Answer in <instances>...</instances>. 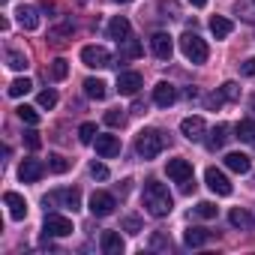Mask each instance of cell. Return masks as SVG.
I'll list each match as a JSON object with an SVG mask.
<instances>
[{
  "label": "cell",
  "instance_id": "43",
  "mask_svg": "<svg viewBox=\"0 0 255 255\" xmlns=\"http://www.w3.org/2000/svg\"><path fill=\"white\" fill-rule=\"evenodd\" d=\"M150 246H153V249H171V240H168L165 234H153V240H150Z\"/></svg>",
  "mask_w": 255,
  "mask_h": 255
},
{
  "label": "cell",
  "instance_id": "46",
  "mask_svg": "<svg viewBox=\"0 0 255 255\" xmlns=\"http://www.w3.org/2000/svg\"><path fill=\"white\" fill-rule=\"evenodd\" d=\"M144 111H147V105H144L141 99H135V102H132V114H144Z\"/></svg>",
  "mask_w": 255,
  "mask_h": 255
},
{
  "label": "cell",
  "instance_id": "25",
  "mask_svg": "<svg viewBox=\"0 0 255 255\" xmlns=\"http://www.w3.org/2000/svg\"><path fill=\"white\" fill-rule=\"evenodd\" d=\"M234 132H237V138H240V141H246V144H255V120H252V117L240 120V123L234 126Z\"/></svg>",
  "mask_w": 255,
  "mask_h": 255
},
{
  "label": "cell",
  "instance_id": "13",
  "mask_svg": "<svg viewBox=\"0 0 255 255\" xmlns=\"http://www.w3.org/2000/svg\"><path fill=\"white\" fill-rule=\"evenodd\" d=\"M42 174H45V165L39 159H24L21 168H18L21 183H36V180H42Z\"/></svg>",
  "mask_w": 255,
  "mask_h": 255
},
{
  "label": "cell",
  "instance_id": "2",
  "mask_svg": "<svg viewBox=\"0 0 255 255\" xmlns=\"http://www.w3.org/2000/svg\"><path fill=\"white\" fill-rule=\"evenodd\" d=\"M165 144H168V138H165L159 129H141V132L135 135V153H138L141 159H156V156L165 150Z\"/></svg>",
  "mask_w": 255,
  "mask_h": 255
},
{
  "label": "cell",
  "instance_id": "38",
  "mask_svg": "<svg viewBox=\"0 0 255 255\" xmlns=\"http://www.w3.org/2000/svg\"><path fill=\"white\" fill-rule=\"evenodd\" d=\"M57 105V93L54 90H42L39 93V108H54Z\"/></svg>",
  "mask_w": 255,
  "mask_h": 255
},
{
  "label": "cell",
  "instance_id": "1",
  "mask_svg": "<svg viewBox=\"0 0 255 255\" xmlns=\"http://www.w3.org/2000/svg\"><path fill=\"white\" fill-rule=\"evenodd\" d=\"M141 201H144V210H147L150 216H156V219L168 216V213H171V207H174V198H171L168 186H165V183H159V180H147V183H144Z\"/></svg>",
  "mask_w": 255,
  "mask_h": 255
},
{
  "label": "cell",
  "instance_id": "21",
  "mask_svg": "<svg viewBox=\"0 0 255 255\" xmlns=\"http://www.w3.org/2000/svg\"><path fill=\"white\" fill-rule=\"evenodd\" d=\"M18 24L24 27V30H36L39 27V12H36V6H18Z\"/></svg>",
  "mask_w": 255,
  "mask_h": 255
},
{
  "label": "cell",
  "instance_id": "35",
  "mask_svg": "<svg viewBox=\"0 0 255 255\" xmlns=\"http://www.w3.org/2000/svg\"><path fill=\"white\" fill-rule=\"evenodd\" d=\"M219 90H222V96H225L228 102H237V99H240V84H237V81H225Z\"/></svg>",
  "mask_w": 255,
  "mask_h": 255
},
{
  "label": "cell",
  "instance_id": "28",
  "mask_svg": "<svg viewBox=\"0 0 255 255\" xmlns=\"http://www.w3.org/2000/svg\"><path fill=\"white\" fill-rule=\"evenodd\" d=\"M141 51H144V45L138 42V39H123L120 42V57H141Z\"/></svg>",
  "mask_w": 255,
  "mask_h": 255
},
{
  "label": "cell",
  "instance_id": "12",
  "mask_svg": "<svg viewBox=\"0 0 255 255\" xmlns=\"http://www.w3.org/2000/svg\"><path fill=\"white\" fill-rule=\"evenodd\" d=\"M153 102H156L159 108H171V105L177 102V87L168 84V81H159V84L153 87Z\"/></svg>",
  "mask_w": 255,
  "mask_h": 255
},
{
  "label": "cell",
  "instance_id": "39",
  "mask_svg": "<svg viewBox=\"0 0 255 255\" xmlns=\"http://www.w3.org/2000/svg\"><path fill=\"white\" fill-rule=\"evenodd\" d=\"M105 123H108V126H123V123H126V114H123L120 108H114V111L105 114Z\"/></svg>",
  "mask_w": 255,
  "mask_h": 255
},
{
  "label": "cell",
  "instance_id": "34",
  "mask_svg": "<svg viewBox=\"0 0 255 255\" xmlns=\"http://www.w3.org/2000/svg\"><path fill=\"white\" fill-rule=\"evenodd\" d=\"M18 117H21L27 126H36V123H39V111H36L33 105H21V108H18Z\"/></svg>",
  "mask_w": 255,
  "mask_h": 255
},
{
  "label": "cell",
  "instance_id": "8",
  "mask_svg": "<svg viewBox=\"0 0 255 255\" xmlns=\"http://www.w3.org/2000/svg\"><path fill=\"white\" fill-rule=\"evenodd\" d=\"M165 171H168V177H171L174 183H180V186H186V183L192 180V162H189V159H168Z\"/></svg>",
  "mask_w": 255,
  "mask_h": 255
},
{
  "label": "cell",
  "instance_id": "9",
  "mask_svg": "<svg viewBox=\"0 0 255 255\" xmlns=\"http://www.w3.org/2000/svg\"><path fill=\"white\" fill-rule=\"evenodd\" d=\"M180 132H183V138H189V141H201L204 138V132H207V123H204V117H183L180 120Z\"/></svg>",
  "mask_w": 255,
  "mask_h": 255
},
{
  "label": "cell",
  "instance_id": "10",
  "mask_svg": "<svg viewBox=\"0 0 255 255\" xmlns=\"http://www.w3.org/2000/svg\"><path fill=\"white\" fill-rule=\"evenodd\" d=\"M204 183H207L216 195H231V180H228L219 168H207V171H204Z\"/></svg>",
  "mask_w": 255,
  "mask_h": 255
},
{
  "label": "cell",
  "instance_id": "48",
  "mask_svg": "<svg viewBox=\"0 0 255 255\" xmlns=\"http://www.w3.org/2000/svg\"><path fill=\"white\" fill-rule=\"evenodd\" d=\"M114 3H132V0H114Z\"/></svg>",
  "mask_w": 255,
  "mask_h": 255
},
{
  "label": "cell",
  "instance_id": "27",
  "mask_svg": "<svg viewBox=\"0 0 255 255\" xmlns=\"http://www.w3.org/2000/svg\"><path fill=\"white\" fill-rule=\"evenodd\" d=\"M234 15H240L243 21H255V0H237L234 3Z\"/></svg>",
  "mask_w": 255,
  "mask_h": 255
},
{
  "label": "cell",
  "instance_id": "18",
  "mask_svg": "<svg viewBox=\"0 0 255 255\" xmlns=\"http://www.w3.org/2000/svg\"><path fill=\"white\" fill-rule=\"evenodd\" d=\"M99 246H102L105 255H120V252H123V237H120L117 231H102Z\"/></svg>",
  "mask_w": 255,
  "mask_h": 255
},
{
  "label": "cell",
  "instance_id": "16",
  "mask_svg": "<svg viewBox=\"0 0 255 255\" xmlns=\"http://www.w3.org/2000/svg\"><path fill=\"white\" fill-rule=\"evenodd\" d=\"M129 30H132V24H129V18H123V15L111 18V24H108V36H111V39H117V42L129 39Z\"/></svg>",
  "mask_w": 255,
  "mask_h": 255
},
{
  "label": "cell",
  "instance_id": "26",
  "mask_svg": "<svg viewBox=\"0 0 255 255\" xmlns=\"http://www.w3.org/2000/svg\"><path fill=\"white\" fill-rule=\"evenodd\" d=\"M84 93H87L90 99H105V96H108V84H105L102 78H87V81H84Z\"/></svg>",
  "mask_w": 255,
  "mask_h": 255
},
{
  "label": "cell",
  "instance_id": "14",
  "mask_svg": "<svg viewBox=\"0 0 255 255\" xmlns=\"http://www.w3.org/2000/svg\"><path fill=\"white\" fill-rule=\"evenodd\" d=\"M117 90L123 96H135L141 90V75L138 72H120L117 75Z\"/></svg>",
  "mask_w": 255,
  "mask_h": 255
},
{
  "label": "cell",
  "instance_id": "33",
  "mask_svg": "<svg viewBox=\"0 0 255 255\" xmlns=\"http://www.w3.org/2000/svg\"><path fill=\"white\" fill-rule=\"evenodd\" d=\"M48 168H51L54 174H63V171H69V159L60 156V153H51V156H48Z\"/></svg>",
  "mask_w": 255,
  "mask_h": 255
},
{
  "label": "cell",
  "instance_id": "5",
  "mask_svg": "<svg viewBox=\"0 0 255 255\" xmlns=\"http://www.w3.org/2000/svg\"><path fill=\"white\" fill-rule=\"evenodd\" d=\"M81 63L90 66V69H105V66H111V54L102 45H84L81 48Z\"/></svg>",
  "mask_w": 255,
  "mask_h": 255
},
{
  "label": "cell",
  "instance_id": "17",
  "mask_svg": "<svg viewBox=\"0 0 255 255\" xmlns=\"http://www.w3.org/2000/svg\"><path fill=\"white\" fill-rule=\"evenodd\" d=\"M3 201H6V207H9V216H12V219H24V216H27V201H24L18 192H6V195H3Z\"/></svg>",
  "mask_w": 255,
  "mask_h": 255
},
{
  "label": "cell",
  "instance_id": "23",
  "mask_svg": "<svg viewBox=\"0 0 255 255\" xmlns=\"http://www.w3.org/2000/svg\"><path fill=\"white\" fill-rule=\"evenodd\" d=\"M231 30H234L231 18H225V15H213V18H210V33H213L216 39H225Z\"/></svg>",
  "mask_w": 255,
  "mask_h": 255
},
{
  "label": "cell",
  "instance_id": "20",
  "mask_svg": "<svg viewBox=\"0 0 255 255\" xmlns=\"http://www.w3.org/2000/svg\"><path fill=\"white\" fill-rule=\"evenodd\" d=\"M225 165L234 171V174H249L252 171V159L246 153H228L225 156Z\"/></svg>",
  "mask_w": 255,
  "mask_h": 255
},
{
  "label": "cell",
  "instance_id": "41",
  "mask_svg": "<svg viewBox=\"0 0 255 255\" xmlns=\"http://www.w3.org/2000/svg\"><path fill=\"white\" fill-rule=\"evenodd\" d=\"M222 102H228V99L222 96V90H219V93H210V96L204 99V105H207V108H222Z\"/></svg>",
  "mask_w": 255,
  "mask_h": 255
},
{
  "label": "cell",
  "instance_id": "32",
  "mask_svg": "<svg viewBox=\"0 0 255 255\" xmlns=\"http://www.w3.org/2000/svg\"><path fill=\"white\" fill-rule=\"evenodd\" d=\"M66 75H69V63H66L63 57L51 60V78H54V81H63Z\"/></svg>",
  "mask_w": 255,
  "mask_h": 255
},
{
  "label": "cell",
  "instance_id": "19",
  "mask_svg": "<svg viewBox=\"0 0 255 255\" xmlns=\"http://www.w3.org/2000/svg\"><path fill=\"white\" fill-rule=\"evenodd\" d=\"M228 141V126L225 123H216L213 129L207 132V150H222Z\"/></svg>",
  "mask_w": 255,
  "mask_h": 255
},
{
  "label": "cell",
  "instance_id": "44",
  "mask_svg": "<svg viewBox=\"0 0 255 255\" xmlns=\"http://www.w3.org/2000/svg\"><path fill=\"white\" fill-rule=\"evenodd\" d=\"M240 75H246V78L255 75V57H246V60L240 63Z\"/></svg>",
  "mask_w": 255,
  "mask_h": 255
},
{
  "label": "cell",
  "instance_id": "6",
  "mask_svg": "<svg viewBox=\"0 0 255 255\" xmlns=\"http://www.w3.org/2000/svg\"><path fill=\"white\" fill-rule=\"evenodd\" d=\"M42 231H45V237H69L72 234V219H66L60 213H48L45 222H42Z\"/></svg>",
  "mask_w": 255,
  "mask_h": 255
},
{
  "label": "cell",
  "instance_id": "22",
  "mask_svg": "<svg viewBox=\"0 0 255 255\" xmlns=\"http://www.w3.org/2000/svg\"><path fill=\"white\" fill-rule=\"evenodd\" d=\"M228 222H231L234 228H240V231H252V225H255V219H252L243 207H234V210L228 213Z\"/></svg>",
  "mask_w": 255,
  "mask_h": 255
},
{
  "label": "cell",
  "instance_id": "36",
  "mask_svg": "<svg viewBox=\"0 0 255 255\" xmlns=\"http://www.w3.org/2000/svg\"><path fill=\"white\" fill-rule=\"evenodd\" d=\"M195 216L213 219V216H216V204H213V201H198V204H195Z\"/></svg>",
  "mask_w": 255,
  "mask_h": 255
},
{
  "label": "cell",
  "instance_id": "45",
  "mask_svg": "<svg viewBox=\"0 0 255 255\" xmlns=\"http://www.w3.org/2000/svg\"><path fill=\"white\" fill-rule=\"evenodd\" d=\"M159 12H171V18H177V15H180V9H177L174 0H162V3H159Z\"/></svg>",
  "mask_w": 255,
  "mask_h": 255
},
{
  "label": "cell",
  "instance_id": "11",
  "mask_svg": "<svg viewBox=\"0 0 255 255\" xmlns=\"http://www.w3.org/2000/svg\"><path fill=\"white\" fill-rule=\"evenodd\" d=\"M150 51H153L159 60H171V54H174L171 36H168V33H153V36H150Z\"/></svg>",
  "mask_w": 255,
  "mask_h": 255
},
{
  "label": "cell",
  "instance_id": "3",
  "mask_svg": "<svg viewBox=\"0 0 255 255\" xmlns=\"http://www.w3.org/2000/svg\"><path fill=\"white\" fill-rule=\"evenodd\" d=\"M180 51H183V57H186L189 63H207V54H210L207 42H204L195 30H186V33L180 36Z\"/></svg>",
  "mask_w": 255,
  "mask_h": 255
},
{
  "label": "cell",
  "instance_id": "31",
  "mask_svg": "<svg viewBox=\"0 0 255 255\" xmlns=\"http://www.w3.org/2000/svg\"><path fill=\"white\" fill-rule=\"evenodd\" d=\"M33 90V81L30 78H15L12 84H9V96H24V93H30Z\"/></svg>",
  "mask_w": 255,
  "mask_h": 255
},
{
  "label": "cell",
  "instance_id": "37",
  "mask_svg": "<svg viewBox=\"0 0 255 255\" xmlns=\"http://www.w3.org/2000/svg\"><path fill=\"white\" fill-rule=\"evenodd\" d=\"M120 228H123V231H129V234H141V219H138V216H126Z\"/></svg>",
  "mask_w": 255,
  "mask_h": 255
},
{
  "label": "cell",
  "instance_id": "29",
  "mask_svg": "<svg viewBox=\"0 0 255 255\" xmlns=\"http://www.w3.org/2000/svg\"><path fill=\"white\" fill-rule=\"evenodd\" d=\"M6 66H9V69H18V72H21V69H27L30 63H27V54H21V51L9 48V51H6Z\"/></svg>",
  "mask_w": 255,
  "mask_h": 255
},
{
  "label": "cell",
  "instance_id": "15",
  "mask_svg": "<svg viewBox=\"0 0 255 255\" xmlns=\"http://www.w3.org/2000/svg\"><path fill=\"white\" fill-rule=\"evenodd\" d=\"M96 153L102 156V159H111V156H117L120 153V138L117 135H96Z\"/></svg>",
  "mask_w": 255,
  "mask_h": 255
},
{
  "label": "cell",
  "instance_id": "24",
  "mask_svg": "<svg viewBox=\"0 0 255 255\" xmlns=\"http://www.w3.org/2000/svg\"><path fill=\"white\" fill-rule=\"evenodd\" d=\"M210 240V231L207 228H189L186 234H183V243L189 246V249H198V246H204Z\"/></svg>",
  "mask_w": 255,
  "mask_h": 255
},
{
  "label": "cell",
  "instance_id": "30",
  "mask_svg": "<svg viewBox=\"0 0 255 255\" xmlns=\"http://www.w3.org/2000/svg\"><path fill=\"white\" fill-rule=\"evenodd\" d=\"M96 135H99V132H96V123H81V126H78V141H81V144H93Z\"/></svg>",
  "mask_w": 255,
  "mask_h": 255
},
{
  "label": "cell",
  "instance_id": "4",
  "mask_svg": "<svg viewBox=\"0 0 255 255\" xmlns=\"http://www.w3.org/2000/svg\"><path fill=\"white\" fill-rule=\"evenodd\" d=\"M42 204H45V210L48 207H66V210L75 213L81 207V192L78 189H54V192H48L42 198Z\"/></svg>",
  "mask_w": 255,
  "mask_h": 255
},
{
  "label": "cell",
  "instance_id": "7",
  "mask_svg": "<svg viewBox=\"0 0 255 255\" xmlns=\"http://www.w3.org/2000/svg\"><path fill=\"white\" fill-rule=\"evenodd\" d=\"M114 207H117V198H114L111 192L96 189V192L90 195V213H93V216H111Z\"/></svg>",
  "mask_w": 255,
  "mask_h": 255
},
{
  "label": "cell",
  "instance_id": "40",
  "mask_svg": "<svg viewBox=\"0 0 255 255\" xmlns=\"http://www.w3.org/2000/svg\"><path fill=\"white\" fill-rule=\"evenodd\" d=\"M24 144H27L30 150H39V147H42V138H39V132H36V129H27V132H24Z\"/></svg>",
  "mask_w": 255,
  "mask_h": 255
},
{
  "label": "cell",
  "instance_id": "47",
  "mask_svg": "<svg viewBox=\"0 0 255 255\" xmlns=\"http://www.w3.org/2000/svg\"><path fill=\"white\" fill-rule=\"evenodd\" d=\"M189 3H192L195 9H204V6H207V0H189Z\"/></svg>",
  "mask_w": 255,
  "mask_h": 255
},
{
  "label": "cell",
  "instance_id": "49",
  "mask_svg": "<svg viewBox=\"0 0 255 255\" xmlns=\"http://www.w3.org/2000/svg\"><path fill=\"white\" fill-rule=\"evenodd\" d=\"M252 111H255V99H252Z\"/></svg>",
  "mask_w": 255,
  "mask_h": 255
},
{
  "label": "cell",
  "instance_id": "42",
  "mask_svg": "<svg viewBox=\"0 0 255 255\" xmlns=\"http://www.w3.org/2000/svg\"><path fill=\"white\" fill-rule=\"evenodd\" d=\"M90 174H93L96 180H108V168H105L102 162H93V165H90Z\"/></svg>",
  "mask_w": 255,
  "mask_h": 255
}]
</instances>
